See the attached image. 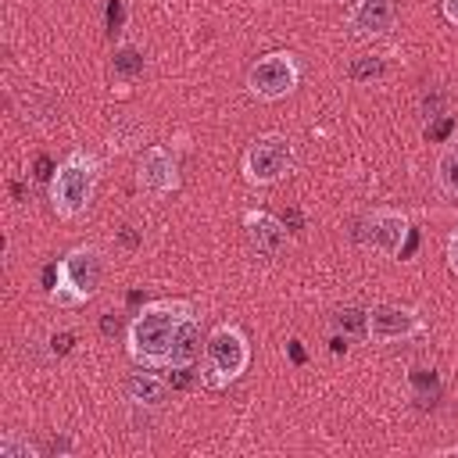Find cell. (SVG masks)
<instances>
[{
  "mask_svg": "<svg viewBox=\"0 0 458 458\" xmlns=\"http://www.w3.org/2000/svg\"><path fill=\"white\" fill-rule=\"evenodd\" d=\"M193 315V304L190 301H154V304H143L132 322H129V333H125V344H129V358L143 369H165L168 365V351H172V340L179 333V326Z\"/></svg>",
  "mask_w": 458,
  "mask_h": 458,
  "instance_id": "1",
  "label": "cell"
},
{
  "mask_svg": "<svg viewBox=\"0 0 458 458\" xmlns=\"http://www.w3.org/2000/svg\"><path fill=\"white\" fill-rule=\"evenodd\" d=\"M97 179H100L97 157L86 154V150H72L57 165V172L50 179V208H54V215L64 218V222L82 218L89 211L93 197H97Z\"/></svg>",
  "mask_w": 458,
  "mask_h": 458,
  "instance_id": "2",
  "label": "cell"
},
{
  "mask_svg": "<svg viewBox=\"0 0 458 458\" xmlns=\"http://www.w3.org/2000/svg\"><path fill=\"white\" fill-rule=\"evenodd\" d=\"M100 279H104V258L93 243H82L61 258V279L47 297L57 308H82L100 290Z\"/></svg>",
  "mask_w": 458,
  "mask_h": 458,
  "instance_id": "3",
  "label": "cell"
},
{
  "mask_svg": "<svg viewBox=\"0 0 458 458\" xmlns=\"http://www.w3.org/2000/svg\"><path fill=\"white\" fill-rule=\"evenodd\" d=\"M250 365V344L243 336L240 326H215L208 344H204V365H200V379L208 386H229L236 383Z\"/></svg>",
  "mask_w": 458,
  "mask_h": 458,
  "instance_id": "4",
  "label": "cell"
},
{
  "mask_svg": "<svg viewBox=\"0 0 458 458\" xmlns=\"http://www.w3.org/2000/svg\"><path fill=\"white\" fill-rule=\"evenodd\" d=\"M240 168L250 186H272L293 172V143L283 132H265L243 150Z\"/></svg>",
  "mask_w": 458,
  "mask_h": 458,
  "instance_id": "5",
  "label": "cell"
},
{
  "mask_svg": "<svg viewBox=\"0 0 458 458\" xmlns=\"http://www.w3.org/2000/svg\"><path fill=\"white\" fill-rule=\"evenodd\" d=\"M297 82H301V64H297V57L290 50H272V54L258 57L250 64V72H247L250 97L268 100V104L290 97L297 89Z\"/></svg>",
  "mask_w": 458,
  "mask_h": 458,
  "instance_id": "6",
  "label": "cell"
},
{
  "mask_svg": "<svg viewBox=\"0 0 458 458\" xmlns=\"http://www.w3.org/2000/svg\"><path fill=\"white\" fill-rule=\"evenodd\" d=\"M422 329L426 326L415 308H404L394 301H376L369 308V340L372 344H401V340L419 336Z\"/></svg>",
  "mask_w": 458,
  "mask_h": 458,
  "instance_id": "7",
  "label": "cell"
},
{
  "mask_svg": "<svg viewBox=\"0 0 458 458\" xmlns=\"http://www.w3.org/2000/svg\"><path fill=\"white\" fill-rule=\"evenodd\" d=\"M411 236V225L401 211H390V208H379L372 215L361 218V229H358V240L369 243L372 250L379 254H390V258H401L404 243Z\"/></svg>",
  "mask_w": 458,
  "mask_h": 458,
  "instance_id": "8",
  "label": "cell"
},
{
  "mask_svg": "<svg viewBox=\"0 0 458 458\" xmlns=\"http://www.w3.org/2000/svg\"><path fill=\"white\" fill-rule=\"evenodd\" d=\"M136 182L140 190L154 193V197H168L179 190V161L168 147L154 143L140 154V168H136Z\"/></svg>",
  "mask_w": 458,
  "mask_h": 458,
  "instance_id": "9",
  "label": "cell"
},
{
  "mask_svg": "<svg viewBox=\"0 0 458 458\" xmlns=\"http://www.w3.org/2000/svg\"><path fill=\"white\" fill-rule=\"evenodd\" d=\"M243 236H247V243H250L254 254H261V258H276V254L286 247L290 229L283 225V218L250 208V211H243Z\"/></svg>",
  "mask_w": 458,
  "mask_h": 458,
  "instance_id": "10",
  "label": "cell"
},
{
  "mask_svg": "<svg viewBox=\"0 0 458 458\" xmlns=\"http://www.w3.org/2000/svg\"><path fill=\"white\" fill-rule=\"evenodd\" d=\"M397 21V7L394 0H351L347 4V29L361 39H376L386 36Z\"/></svg>",
  "mask_w": 458,
  "mask_h": 458,
  "instance_id": "11",
  "label": "cell"
},
{
  "mask_svg": "<svg viewBox=\"0 0 458 458\" xmlns=\"http://www.w3.org/2000/svg\"><path fill=\"white\" fill-rule=\"evenodd\" d=\"M168 394H172L168 379L157 376L154 369H143L140 365V372H132L125 379V397H129L132 408H161L168 401Z\"/></svg>",
  "mask_w": 458,
  "mask_h": 458,
  "instance_id": "12",
  "label": "cell"
},
{
  "mask_svg": "<svg viewBox=\"0 0 458 458\" xmlns=\"http://www.w3.org/2000/svg\"><path fill=\"white\" fill-rule=\"evenodd\" d=\"M197 358H200V329H197V315H190L179 326L175 340H172V351H168V365L165 369H172V365H197Z\"/></svg>",
  "mask_w": 458,
  "mask_h": 458,
  "instance_id": "13",
  "label": "cell"
},
{
  "mask_svg": "<svg viewBox=\"0 0 458 458\" xmlns=\"http://www.w3.org/2000/svg\"><path fill=\"white\" fill-rule=\"evenodd\" d=\"M329 326H333V333H340L347 340H369V308H358V304L333 308Z\"/></svg>",
  "mask_w": 458,
  "mask_h": 458,
  "instance_id": "14",
  "label": "cell"
},
{
  "mask_svg": "<svg viewBox=\"0 0 458 458\" xmlns=\"http://www.w3.org/2000/svg\"><path fill=\"white\" fill-rule=\"evenodd\" d=\"M143 68H147V57H143V50H140L136 43H118V47H114V54H111V75H114L118 82L140 79Z\"/></svg>",
  "mask_w": 458,
  "mask_h": 458,
  "instance_id": "15",
  "label": "cell"
},
{
  "mask_svg": "<svg viewBox=\"0 0 458 458\" xmlns=\"http://www.w3.org/2000/svg\"><path fill=\"white\" fill-rule=\"evenodd\" d=\"M408 386H411V397H415L419 408H429V404H437V397H440V376H437V369L415 365V369L408 372Z\"/></svg>",
  "mask_w": 458,
  "mask_h": 458,
  "instance_id": "16",
  "label": "cell"
},
{
  "mask_svg": "<svg viewBox=\"0 0 458 458\" xmlns=\"http://www.w3.org/2000/svg\"><path fill=\"white\" fill-rule=\"evenodd\" d=\"M437 186L447 197H458V147L440 154V161H437Z\"/></svg>",
  "mask_w": 458,
  "mask_h": 458,
  "instance_id": "17",
  "label": "cell"
},
{
  "mask_svg": "<svg viewBox=\"0 0 458 458\" xmlns=\"http://www.w3.org/2000/svg\"><path fill=\"white\" fill-rule=\"evenodd\" d=\"M347 75L354 82H372V79H383L386 75V57H354Z\"/></svg>",
  "mask_w": 458,
  "mask_h": 458,
  "instance_id": "18",
  "label": "cell"
},
{
  "mask_svg": "<svg viewBox=\"0 0 458 458\" xmlns=\"http://www.w3.org/2000/svg\"><path fill=\"white\" fill-rule=\"evenodd\" d=\"M0 458H36V447L29 440H21L14 429H7L0 437Z\"/></svg>",
  "mask_w": 458,
  "mask_h": 458,
  "instance_id": "19",
  "label": "cell"
},
{
  "mask_svg": "<svg viewBox=\"0 0 458 458\" xmlns=\"http://www.w3.org/2000/svg\"><path fill=\"white\" fill-rule=\"evenodd\" d=\"M168 376V386L172 390H190V386H197L200 383V372H197V365H172V369H165Z\"/></svg>",
  "mask_w": 458,
  "mask_h": 458,
  "instance_id": "20",
  "label": "cell"
},
{
  "mask_svg": "<svg viewBox=\"0 0 458 458\" xmlns=\"http://www.w3.org/2000/svg\"><path fill=\"white\" fill-rule=\"evenodd\" d=\"M451 129H454V118H451V114H433V118L426 122L422 136H426L429 143H440V140H447V136H451Z\"/></svg>",
  "mask_w": 458,
  "mask_h": 458,
  "instance_id": "21",
  "label": "cell"
},
{
  "mask_svg": "<svg viewBox=\"0 0 458 458\" xmlns=\"http://www.w3.org/2000/svg\"><path fill=\"white\" fill-rule=\"evenodd\" d=\"M114 240H118L122 250H140V247H143V233H140L136 225H122V229L114 233Z\"/></svg>",
  "mask_w": 458,
  "mask_h": 458,
  "instance_id": "22",
  "label": "cell"
},
{
  "mask_svg": "<svg viewBox=\"0 0 458 458\" xmlns=\"http://www.w3.org/2000/svg\"><path fill=\"white\" fill-rule=\"evenodd\" d=\"M72 347H75V333H72V329H61V333L50 336V354H54V358H64Z\"/></svg>",
  "mask_w": 458,
  "mask_h": 458,
  "instance_id": "23",
  "label": "cell"
},
{
  "mask_svg": "<svg viewBox=\"0 0 458 458\" xmlns=\"http://www.w3.org/2000/svg\"><path fill=\"white\" fill-rule=\"evenodd\" d=\"M122 25H125V0H107V29L122 32Z\"/></svg>",
  "mask_w": 458,
  "mask_h": 458,
  "instance_id": "24",
  "label": "cell"
},
{
  "mask_svg": "<svg viewBox=\"0 0 458 458\" xmlns=\"http://www.w3.org/2000/svg\"><path fill=\"white\" fill-rule=\"evenodd\" d=\"M54 172H57V165H54L47 154H39V157L32 161V175H36V179H54Z\"/></svg>",
  "mask_w": 458,
  "mask_h": 458,
  "instance_id": "25",
  "label": "cell"
},
{
  "mask_svg": "<svg viewBox=\"0 0 458 458\" xmlns=\"http://www.w3.org/2000/svg\"><path fill=\"white\" fill-rule=\"evenodd\" d=\"M118 329H122V318H118L114 311H104V315H100V333L111 336V333H118Z\"/></svg>",
  "mask_w": 458,
  "mask_h": 458,
  "instance_id": "26",
  "label": "cell"
},
{
  "mask_svg": "<svg viewBox=\"0 0 458 458\" xmlns=\"http://www.w3.org/2000/svg\"><path fill=\"white\" fill-rule=\"evenodd\" d=\"M447 268L458 276V229L447 236Z\"/></svg>",
  "mask_w": 458,
  "mask_h": 458,
  "instance_id": "27",
  "label": "cell"
},
{
  "mask_svg": "<svg viewBox=\"0 0 458 458\" xmlns=\"http://www.w3.org/2000/svg\"><path fill=\"white\" fill-rule=\"evenodd\" d=\"M283 225H286V229H290V233H297V229H301V225H304V215H301V211H297V208H290V211H286V215H283Z\"/></svg>",
  "mask_w": 458,
  "mask_h": 458,
  "instance_id": "28",
  "label": "cell"
},
{
  "mask_svg": "<svg viewBox=\"0 0 458 458\" xmlns=\"http://www.w3.org/2000/svg\"><path fill=\"white\" fill-rule=\"evenodd\" d=\"M286 354H290V361H293V365H304V347H301V340H297V336L286 344Z\"/></svg>",
  "mask_w": 458,
  "mask_h": 458,
  "instance_id": "29",
  "label": "cell"
},
{
  "mask_svg": "<svg viewBox=\"0 0 458 458\" xmlns=\"http://www.w3.org/2000/svg\"><path fill=\"white\" fill-rule=\"evenodd\" d=\"M72 447H75V444H72V440H64V437H61V440H57V437H54V440H50V447H47V451H50V454H72Z\"/></svg>",
  "mask_w": 458,
  "mask_h": 458,
  "instance_id": "30",
  "label": "cell"
},
{
  "mask_svg": "<svg viewBox=\"0 0 458 458\" xmlns=\"http://www.w3.org/2000/svg\"><path fill=\"white\" fill-rule=\"evenodd\" d=\"M440 11H444V18L451 25H458V0H440Z\"/></svg>",
  "mask_w": 458,
  "mask_h": 458,
  "instance_id": "31",
  "label": "cell"
},
{
  "mask_svg": "<svg viewBox=\"0 0 458 458\" xmlns=\"http://www.w3.org/2000/svg\"><path fill=\"white\" fill-rule=\"evenodd\" d=\"M329 351H333V354H340V351H347V336H340V333H333V340H329Z\"/></svg>",
  "mask_w": 458,
  "mask_h": 458,
  "instance_id": "32",
  "label": "cell"
},
{
  "mask_svg": "<svg viewBox=\"0 0 458 458\" xmlns=\"http://www.w3.org/2000/svg\"><path fill=\"white\" fill-rule=\"evenodd\" d=\"M11 193H14V200H25V186L21 182H11Z\"/></svg>",
  "mask_w": 458,
  "mask_h": 458,
  "instance_id": "33",
  "label": "cell"
},
{
  "mask_svg": "<svg viewBox=\"0 0 458 458\" xmlns=\"http://www.w3.org/2000/svg\"><path fill=\"white\" fill-rule=\"evenodd\" d=\"M447 451H454V454H458V444H454V447H447Z\"/></svg>",
  "mask_w": 458,
  "mask_h": 458,
  "instance_id": "34",
  "label": "cell"
}]
</instances>
